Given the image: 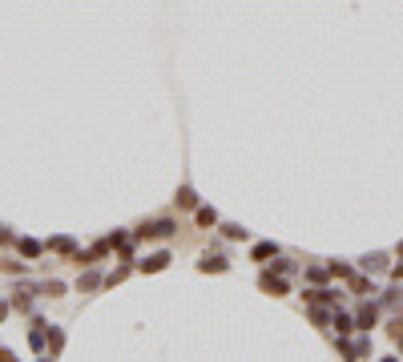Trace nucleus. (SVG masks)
I'll return each mask as SVG.
<instances>
[{
  "label": "nucleus",
  "instance_id": "nucleus-1",
  "mask_svg": "<svg viewBox=\"0 0 403 362\" xmlns=\"http://www.w3.org/2000/svg\"><path fill=\"white\" fill-rule=\"evenodd\" d=\"M0 318H4V302H0Z\"/></svg>",
  "mask_w": 403,
  "mask_h": 362
}]
</instances>
